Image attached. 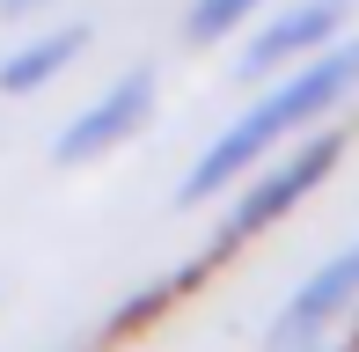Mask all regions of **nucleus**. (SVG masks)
Segmentation results:
<instances>
[{"label":"nucleus","instance_id":"39448f33","mask_svg":"<svg viewBox=\"0 0 359 352\" xmlns=\"http://www.w3.org/2000/svg\"><path fill=\"white\" fill-rule=\"evenodd\" d=\"M352 301H359V243H352V250H337V257H330V264H323L316 279H308L301 294L279 309V323H271V345L286 352V345L316 338L323 323H337V316L352 309Z\"/></svg>","mask_w":359,"mask_h":352},{"label":"nucleus","instance_id":"20e7f679","mask_svg":"<svg viewBox=\"0 0 359 352\" xmlns=\"http://www.w3.org/2000/svg\"><path fill=\"white\" fill-rule=\"evenodd\" d=\"M345 15H352V0H301V8H286L279 22H264L242 44L235 74L242 81H264V74H279V67H301L308 52H323V44L345 29Z\"/></svg>","mask_w":359,"mask_h":352},{"label":"nucleus","instance_id":"0eeeda50","mask_svg":"<svg viewBox=\"0 0 359 352\" xmlns=\"http://www.w3.org/2000/svg\"><path fill=\"white\" fill-rule=\"evenodd\" d=\"M264 8V0H191V15H184V37L191 44H220V37H235L250 15Z\"/></svg>","mask_w":359,"mask_h":352},{"label":"nucleus","instance_id":"423d86ee","mask_svg":"<svg viewBox=\"0 0 359 352\" xmlns=\"http://www.w3.org/2000/svg\"><path fill=\"white\" fill-rule=\"evenodd\" d=\"M81 52H88V29H81V22L44 29L37 44H22L15 59H0V95H37L44 81H59V74H67Z\"/></svg>","mask_w":359,"mask_h":352},{"label":"nucleus","instance_id":"f03ea898","mask_svg":"<svg viewBox=\"0 0 359 352\" xmlns=\"http://www.w3.org/2000/svg\"><path fill=\"white\" fill-rule=\"evenodd\" d=\"M337 154H345V140L337 133H316L301 154H286L279 169H264V176H250V191L235 198V213L220 220V250H235V243H250V235H264L271 220H286L293 205L308 198V191L323 184V176L337 169Z\"/></svg>","mask_w":359,"mask_h":352},{"label":"nucleus","instance_id":"7ed1b4c3","mask_svg":"<svg viewBox=\"0 0 359 352\" xmlns=\"http://www.w3.org/2000/svg\"><path fill=\"white\" fill-rule=\"evenodd\" d=\"M147 110H154V67H133L125 81H110V88L67 125V133L52 140V154H59V162H95V154H110L118 140L140 133Z\"/></svg>","mask_w":359,"mask_h":352},{"label":"nucleus","instance_id":"f257e3e1","mask_svg":"<svg viewBox=\"0 0 359 352\" xmlns=\"http://www.w3.org/2000/svg\"><path fill=\"white\" fill-rule=\"evenodd\" d=\"M352 88H359V37H345V44L330 37L323 52H308L301 67H286V81L271 88L264 103L250 110V118H235V125L213 140V147L198 154V169L184 176L176 205H205V198H220V191H235V184H242L257 162H264V154L279 147L286 133H308V125H316L323 110H337Z\"/></svg>","mask_w":359,"mask_h":352},{"label":"nucleus","instance_id":"6e6552de","mask_svg":"<svg viewBox=\"0 0 359 352\" xmlns=\"http://www.w3.org/2000/svg\"><path fill=\"white\" fill-rule=\"evenodd\" d=\"M29 8H44V0H0V15H29Z\"/></svg>","mask_w":359,"mask_h":352},{"label":"nucleus","instance_id":"1a4fd4ad","mask_svg":"<svg viewBox=\"0 0 359 352\" xmlns=\"http://www.w3.org/2000/svg\"><path fill=\"white\" fill-rule=\"evenodd\" d=\"M286 352H345V345H316V338H301V345H286Z\"/></svg>","mask_w":359,"mask_h":352}]
</instances>
